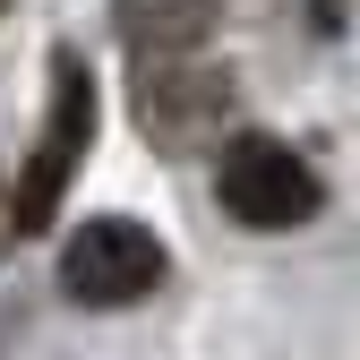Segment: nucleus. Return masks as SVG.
I'll use <instances>...</instances> for the list:
<instances>
[{"instance_id": "obj_2", "label": "nucleus", "mask_w": 360, "mask_h": 360, "mask_svg": "<svg viewBox=\"0 0 360 360\" xmlns=\"http://www.w3.org/2000/svg\"><path fill=\"white\" fill-rule=\"evenodd\" d=\"M214 189H223V214L249 223V232H300V223L326 206V180L309 172L283 138H266V129H240V138L223 146Z\"/></svg>"}, {"instance_id": "obj_5", "label": "nucleus", "mask_w": 360, "mask_h": 360, "mask_svg": "<svg viewBox=\"0 0 360 360\" xmlns=\"http://www.w3.org/2000/svg\"><path fill=\"white\" fill-rule=\"evenodd\" d=\"M214 0H112V26L138 60H163V52H206L214 34Z\"/></svg>"}, {"instance_id": "obj_3", "label": "nucleus", "mask_w": 360, "mask_h": 360, "mask_svg": "<svg viewBox=\"0 0 360 360\" xmlns=\"http://www.w3.org/2000/svg\"><path fill=\"white\" fill-rule=\"evenodd\" d=\"M155 283H163V240L146 232V223H129V214L77 223L69 249H60V292L86 300V309H129Z\"/></svg>"}, {"instance_id": "obj_7", "label": "nucleus", "mask_w": 360, "mask_h": 360, "mask_svg": "<svg viewBox=\"0 0 360 360\" xmlns=\"http://www.w3.org/2000/svg\"><path fill=\"white\" fill-rule=\"evenodd\" d=\"M0 9H9V0H0Z\"/></svg>"}, {"instance_id": "obj_6", "label": "nucleus", "mask_w": 360, "mask_h": 360, "mask_svg": "<svg viewBox=\"0 0 360 360\" xmlns=\"http://www.w3.org/2000/svg\"><path fill=\"white\" fill-rule=\"evenodd\" d=\"M0 232H9V180H0Z\"/></svg>"}, {"instance_id": "obj_1", "label": "nucleus", "mask_w": 360, "mask_h": 360, "mask_svg": "<svg viewBox=\"0 0 360 360\" xmlns=\"http://www.w3.org/2000/svg\"><path fill=\"white\" fill-rule=\"evenodd\" d=\"M86 146H95V69H86L77 52H60V60H52V112H43V138H34L26 172L9 180V232H18V240L52 232V214H60V198H69Z\"/></svg>"}, {"instance_id": "obj_4", "label": "nucleus", "mask_w": 360, "mask_h": 360, "mask_svg": "<svg viewBox=\"0 0 360 360\" xmlns=\"http://www.w3.org/2000/svg\"><path fill=\"white\" fill-rule=\"evenodd\" d=\"M138 120L163 155L180 146H206L214 120H232V77H223L214 52H163V60H138Z\"/></svg>"}]
</instances>
